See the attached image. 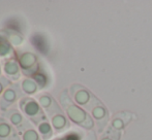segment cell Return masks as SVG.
Masks as SVG:
<instances>
[{
  "mask_svg": "<svg viewBox=\"0 0 152 140\" xmlns=\"http://www.w3.org/2000/svg\"><path fill=\"white\" fill-rule=\"evenodd\" d=\"M34 98L42 107L55 133H62L69 129L70 123L63 108L50 93H38Z\"/></svg>",
  "mask_w": 152,
  "mask_h": 140,
  "instance_id": "obj_1",
  "label": "cell"
},
{
  "mask_svg": "<svg viewBox=\"0 0 152 140\" xmlns=\"http://www.w3.org/2000/svg\"><path fill=\"white\" fill-rule=\"evenodd\" d=\"M59 103L69 121L84 129H89L92 127L90 116L87 114V112H85V110H83L80 106L74 102L67 90H64L60 93Z\"/></svg>",
  "mask_w": 152,
  "mask_h": 140,
  "instance_id": "obj_2",
  "label": "cell"
},
{
  "mask_svg": "<svg viewBox=\"0 0 152 140\" xmlns=\"http://www.w3.org/2000/svg\"><path fill=\"white\" fill-rule=\"evenodd\" d=\"M18 107L35 128L48 120L42 107L34 97L24 96L18 103Z\"/></svg>",
  "mask_w": 152,
  "mask_h": 140,
  "instance_id": "obj_3",
  "label": "cell"
},
{
  "mask_svg": "<svg viewBox=\"0 0 152 140\" xmlns=\"http://www.w3.org/2000/svg\"><path fill=\"white\" fill-rule=\"evenodd\" d=\"M17 60L24 77L33 78L39 73V60L34 53L17 52Z\"/></svg>",
  "mask_w": 152,
  "mask_h": 140,
  "instance_id": "obj_4",
  "label": "cell"
},
{
  "mask_svg": "<svg viewBox=\"0 0 152 140\" xmlns=\"http://www.w3.org/2000/svg\"><path fill=\"white\" fill-rule=\"evenodd\" d=\"M24 96L20 82H12V84L4 91L0 97V112H4L15 106H18V103Z\"/></svg>",
  "mask_w": 152,
  "mask_h": 140,
  "instance_id": "obj_5",
  "label": "cell"
},
{
  "mask_svg": "<svg viewBox=\"0 0 152 140\" xmlns=\"http://www.w3.org/2000/svg\"><path fill=\"white\" fill-rule=\"evenodd\" d=\"M2 75L10 80L12 82H18L22 77V71H21L20 65L17 58L8 59V60L1 61Z\"/></svg>",
  "mask_w": 152,
  "mask_h": 140,
  "instance_id": "obj_6",
  "label": "cell"
},
{
  "mask_svg": "<svg viewBox=\"0 0 152 140\" xmlns=\"http://www.w3.org/2000/svg\"><path fill=\"white\" fill-rule=\"evenodd\" d=\"M0 116L7 120L17 129V131L28 121L24 116V114L22 113V111L19 109L18 106H15V107L10 108V109L6 110L4 112H0Z\"/></svg>",
  "mask_w": 152,
  "mask_h": 140,
  "instance_id": "obj_7",
  "label": "cell"
},
{
  "mask_svg": "<svg viewBox=\"0 0 152 140\" xmlns=\"http://www.w3.org/2000/svg\"><path fill=\"white\" fill-rule=\"evenodd\" d=\"M19 137L17 129L7 120L0 116V140H16Z\"/></svg>",
  "mask_w": 152,
  "mask_h": 140,
  "instance_id": "obj_8",
  "label": "cell"
},
{
  "mask_svg": "<svg viewBox=\"0 0 152 140\" xmlns=\"http://www.w3.org/2000/svg\"><path fill=\"white\" fill-rule=\"evenodd\" d=\"M20 86H21V89H22L23 94L28 97L36 96V95L39 93V91L42 89V87L37 84V82L31 77H24L23 79H21Z\"/></svg>",
  "mask_w": 152,
  "mask_h": 140,
  "instance_id": "obj_9",
  "label": "cell"
},
{
  "mask_svg": "<svg viewBox=\"0 0 152 140\" xmlns=\"http://www.w3.org/2000/svg\"><path fill=\"white\" fill-rule=\"evenodd\" d=\"M21 140H42L38 131L30 121H27L18 130Z\"/></svg>",
  "mask_w": 152,
  "mask_h": 140,
  "instance_id": "obj_10",
  "label": "cell"
},
{
  "mask_svg": "<svg viewBox=\"0 0 152 140\" xmlns=\"http://www.w3.org/2000/svg\"><path fill=\"white\" fill-rule=\"evenodd\" d=\"M14 58H17V52L14 45L5 36L0 34V60L4 61Z\"/></svg>",
  "mask_w": 152,
  "mask_h": 140,
  "instance_id": "obj_11",
  "label": "cell"
},
{
  "mask_svg": "<svg viewBox=\"0 0 152 140\" xmlns=\"http://www.w3.org/2000/svg\"><path fill=\"white\" fill-rule=\"evenodd\" d=\"M10 84H12V82H10L8 78H6L4 75L0 76V97H1L3 92L10 86Z\"/></svg>",
  "mask_w": 152,
  "mask_h": 140,
  "instance_id": "obj_12",
  "label": "cell"
},
{
  "mask_svg": "<svg viewBox=\"0 0 152 140\" xmlns=\"http://www.w3.org/2000/svg\"><path fill=\"white\" fill-rule=\"evenodd\" d=\"M51 140H67V137H59L56 139H51Z\"/></svg>",
  "mask_w": 152,
  "mask_h": 140,
  "instance_id": "obj_13",
  "label": "cell"
},
{
  "mask_svg": "<svg viewBox=\"0 0 152 140\" xmlns=\"http://www.w3.org/2000/svg\"><path fill=\"white\" fill-rule=\"evenodd\" d=\"M2 75V68H1V60H0V76Z\"/></svg>",
  "mask_w": 152,
  "mask_h": 140,
  "instance_id": "obj_14",
  "label": "cell"
},
{
  "mask_svg": "<svg viewBox=\"0 0 152 140\" xmlns=\"http://www.w3.org/2000/svg\"><path fill=\"white\" fill-rule=\"evenodd\" d=\"M16 140H21V138H20V137H19V138H18V139H16Z\"/></svg>",
  "mask_w": 152,
  "mask_h": 140,
  "instance_id": "obj_15",
  "label": "cell"
},
{
  "mask_svg": "<svg viewBox=\"0 0 152 140\" xmlns=\"http://www.w3.org/2000/svg\"><path fill=\"white\" fill-rule=\"evenodd\" d=\"M87 140H88V139H87ZM89 140H90V139H89Z\"/></svg>",
  "mask_w": 152,
  "mask_h": 140,
  "instance_id": "obj_16",
  "label": "cell"
}]
</instances>
